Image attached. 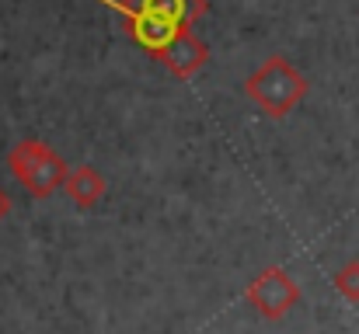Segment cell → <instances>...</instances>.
I'll return each mask as SVG.
<instances>
[{
    "mask_svg": "<svg viewBox=\"0 0 359 334\" xmlns=\"http://www.w3.org/2000/svg\"><path fill=\"white\" fill-rule=\"evenodd\" d=\"M67 195H70V202L74 206H81V209H91L95 202H102L105 199V178H102V171L98 167H91V164H81V167H74L70 171V178H67Z\"/></svg>",
    "mask_w": 359,
    "mask_h": 334,
    "instance_id": "8992f818",
    "label": "cell"
},
{
    "mask_svg": "<svg viewBox=\"0 0 359 334\" xmlns=\"http://www.w3.org/2000/svg\"><path fill=\"white\" fill-rule=\"evenodd\" d=\"M161 60H164V67H168L175 77L189 81V77L210 60V49H206L189 28H182V32L168 42V49L161 53Z\"/></svg>",
    "mask_w": 359,
    "mask_h": 334,
    "instance_id": "5b68a950",
    "label": "cell"
},
{
    "mask_svg": "<svg viewBox=\"0 0 359 334\" xmlns=\"http://www.w3.org/2000/svg\"><path fill=\"white\" fill-rule=\"evenodd\" d=\"M244 300H248V307H251L258 317L279 321V317H286V314L300 303V282H297L286 268H265L258 279L248 282Z\"/></svg>",
    "mask_w": 359,
    "mask_h": 334,
    "instance_id": "3957f363",
    "label": "cell"
},
{
    "mask_svg": "<svg viewBox=\"0 0 359 334\" xmlns=\"http://www.w3.org/2000/svg\"><path fill=\"white\" fill-rule=\"evenodd\" d=\"M7 216H11V199H7V192L0 188V223L7 220Z\"/></svg>",
    "mask_w": 359,
    "mask_h": 334,
    "instance_id": "9c48e42d",
    "label": "cell"
},
{
    "mask_svg": "<svg viewBox=\"0 0 359 334\" xmlns=\"http://www.w3.org/2000/svg\"><path fill=\"white\" fill-rule=\"evenodd\" d=\"M244 91H248V98L265 111L269 118H283V115H290V111L304 102L307 81H304V74H300L290 60L269 56V60L244 81Z\"/></svg>",
    "mask_w": 359,
    "mask_h": 334,
    "instance_id": "6da1fadb",
    "label": "cell"
},
{
    "mask_svg": "<svg viewBox=\"0 0 359 334\" xmlns=\"http://www.w3.org/2000/svg\"><path fill=\"white\" fill-rule=\"evenodd\" d=\"M129 4H136V7H143V11H150L178 28H189L199 14H206V0H129Z\"/></svg>",
    "mask_w": 359,
    "mask_h": 334,
    "instance_id": "52a82bcc",
    "label": "cell"
},
{
    "mask_svg": "<svg viewBox=\"0 0 359 334\" xmlns=\"http://www.w3.org/2000/svg\"><path fill=\"white\" fill-rule=\"evenodd\" d=\"M335 289H339L346 300L359 303V261H349V265L339 268V275H335Z\"/></svg>",
    "mask_w": 359,
    "mask_h": 334,
    "instance_id": "ba28073f",
    "label": "cell"
},
{
    "mask_svg": "<svg viewBox=\"0 0 359 334\" xmlns=\"http://www.w3.org/2000/svg\"><path fill=\"white\" fill-rule=\"evenodd\" d=\"M7 167H11V174L18 178V185H21L32 199L53 195V192L63 188L67 178H70L67 160H63L53 146H46L42 139H21V143H14V146L7 150Z\"/></svg>",
    "mask_w": 359,
    "mask_h": 334,
    "instance_id": "7a4b0ae2",
    "label": "cell"
},
{
    "mask_svg": "<svg viewBox=\"0 0 359 334\" xmlns=\"http://www.w3.org/2000/svg\"><path fill=\"white\" fill-rule=\"evenodd\" d=\"M102 4H109L112 11H119L129 18V32H133V39L147 49V53H164L168 49V42L182 32L178 25H171V21H164V18H157V14H150V11H143V7H136V4H129V0H102Z\"/></svg>",
    "mask_w": 359,
    "mask_h": 334,
    "instance_id": "277c9868",
    "label": "cell"
}]
</instances>
